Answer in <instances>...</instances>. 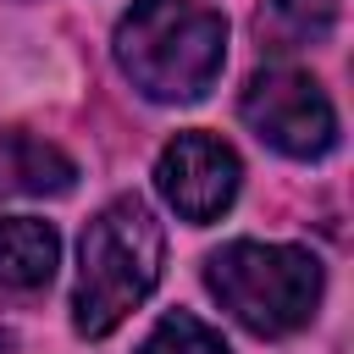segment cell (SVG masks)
I'll return each mask as SVG.
<instances>
[{"mask_svg": "<svg viewBox=\"0 0 354 354\" xmlns=\"http://www.w3.org/2000/svg\"><path fill=\"white\" fill-rule=\"evenodd\" d=\"M138 354H227V343L188 310H171L155 321V332L138 343Z\"/></svg>", "mask_w": 354, "mask_h": 354, "instance_id": "9c48e42d", "label": "cell"}, {"mask_svg": "<svg viewBox=\"0 0 354 354\" xmlns=\"http://www.w3.org/2000/svg\"><path fill=\"white\" fill-rule=\"evenodd\" d=\"M238 111H243V122L254 127L260 144H271V149H282L293 160H321L337 144V111H332L326 88L299 66L254 72Z\"/></svg>", "mask_w": 354, "mask_h": 354, "instance_id": "277c9868", "label": "cell"}, {"mask_svg": "<svg viewBox=\"0 0 354 354\" xmlns=\"http://www.w3.org/2000/svg\"><path fill=\"white\" fill-rule=\"evenodd\" d=\"M238 183H243V166H238L232 144H221L216 133H199V127L194 133H177L160 149V160H155V188L194 227L216 221L238 199Z\"/></svg>", "mask_w": 354, "mask_h": 354, "instance_id": "5b68a950", "label": "cell"}, {"mask_svg": "<svg viewBox=\"0 0 354 354\" xmlns=\"http://www.w3.org/2000/svg\"><path fill=\"white\" fill-rule=\"evenodd\" d=\"M116 66L155 105H194L227 61V17L205 0H133L116 22Z\"/></svg>", "mask_w": 354, "mask_h": 354, "instance_id": "6da1fadb", "label": "cell"}, {"mask_svg": "<svg viewBox=\"0 0 354 354\" xmlns=\"http://www.w3.org/2000/svg\"><path fill=\"white\" fill-rule=\"evenodd\" d=\"M166 232L138 194L111 199L77 243V288H72V326L83 337H111L160 282Z\"/></svg>", "mask_w": 354, "mask_h": 354, "instance_id": "7a4b0ae2", "label": "cell"}, {"mask_svg": "<svg viewBox=\"0 0 354 354\" xmlns=\"http://www.w3.org/2000/svg\"><path fill=\"white\" fill-rule=\"evenodd\" d=\"M0 354H11V332H6V321H0Z\"/></svg>", "mask_w": 354, "mask_h": 354, "instance_id": "30bf717a", "label": "cell"}, {"mask_svg": "<svg viewBox=\"0 0 354 354\" xmlns=\"http://www.w3.org/2000/svg\"><path fill=\"white\" fill-rule=\"evenodd\" d=\"M61 238L39 216H6L0 221V288L6 293H39L55 277Z\"/></svg>", "mask_w": 354, "mask_h": 354, "instance_id": "8992f818", "label": "cell"}, {"mask_svg": "<svg viewBox=\"0 0 354 354\" xmlns=\"http://www.w3.org/2000/svg\"><path fill=\"white\" fill-rule=\"evenodd\" d=\"M72 183H77L72 155H61L33 133L0 127V194H66Z\"/></svg>", "mask_w": 354, "mask_h": 354, "instance_id": "52a82bcc", "label": "cell"}, {"mask_svg": "<svg viewBox=\"0 0 354 354\" xmlns=\"http://www.w3.org/2000/svg\"><path fill=\"white\" fill-rule=\"evenodd\" d=\"M332 28H337V0H266L254 17L260 44H271V50L326 44Z\"/></svg>", "mask_w": 354, "mask_h": 354, "instance_id": "ba28073f", "label": "cell"}, {"mask_svg": "<svg viewBox=\"0 0 354 354\" xmlns=\"http://www.w3.org/2000/svg\"><path fill=\"white\" fill-rule=\"evenodd\" d=\"M321 260L299 243H254V238H238V243H221L210 260H205V288L210 299L238 321L249 326L254 337H288L299 332L315 304H321Z\"/></svg>", "mask_w": 354, "mask_h": 354, "instance_id": "3957f363", "label": "cell"}]
</instances>
